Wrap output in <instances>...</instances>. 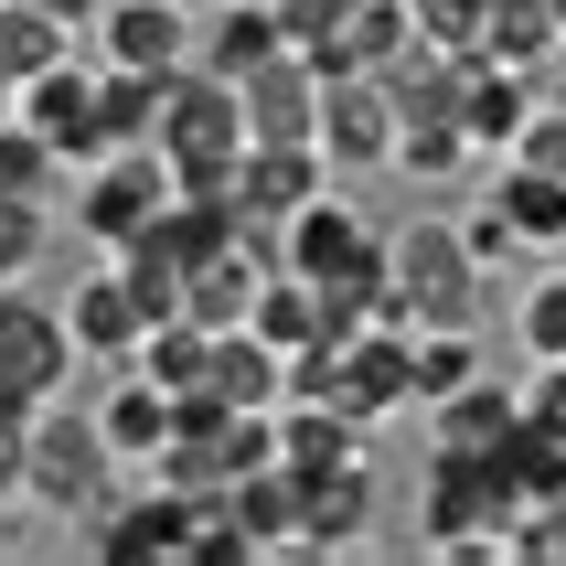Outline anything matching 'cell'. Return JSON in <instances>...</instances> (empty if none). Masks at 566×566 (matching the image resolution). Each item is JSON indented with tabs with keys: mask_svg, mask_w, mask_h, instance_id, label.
<instances>
[{
	"mask_svg": "<svg viewBox=\"0 0 566 566\" xmlns=\"http://www.w3.org/2000/svg\"><path fill=\"white\" fill-rule=\"evenodd\" d=\"M481 268L471 256V235L449 214H417V224H396L385 235V300H375V321H407V332H439V321H481Z\"/></svg>",
	"mask_w": 566,
	"mask_h": 566,
	"instance_id": "cell-1",
	"label": "cell"
},
{
	"mask_svg": "<svg viewBox=\"0 0 566 566\" xmlns=\"http://www.w3.org/2000/svg\"><path fill=\"white\" fill-rule=\"evenodd\" d=\"M150 150L171 160V182H182V192H224V182H235V160H247V107H235V86L203 75V64H182V75L160 86Z\"/></svg>",
	"mask_w": 566,
	"mask_h": 566,
	"instance_id": "cell-2",
	"label": "cell"
},
{
	"mask_svg": "<svg viewBox=\"0 0 566 566\" xmlns=\"http://www.w3.org/2000/svg\"><path fill=\"white\" fill-rule=\"evenodd\" d=\"M118 449H107V428H96V407H43L32 417V481H22V503L43 513V524H86L107 492H118Z\"/></svg>",
	"mask_w": 566,
	"mask_h": 566,
	"instance_id": "cell-3",
	"label": "cell"
},
{
	"mask_svg": "<svg viewBox=\"0 0 566 566\" xmlns=\"http://www.w3.org/2000/svg\"><path fill=\"white\" fill-rule=\"evenodd\" d=\"M171 192H182V182H171V160H160L150 139H118L107 160L75 171V203H64V214H75V235H86L96 256H118V247H139V235L171 214Z\"/></svg>",
	"mask_w": 566,
	"mask_h": 566,
	"instance_id": "cell-4",
	"label": "cell"
},
{
	"mask_svg": "<svg viewBox=\"0 0 566 566\" xmlns=\"http://www.w3.org/2000/svg\"><path fill=\"white\" fill-rule=\"evenodd\" d=\"M0 396H11V407H54V396H75L64 300H43L32 279H0Z\"/></svg>",
	"mask_w": 566,
	"mask_h": 566,
	"instance_id": "cell-5",
	"label": "cell"
},
{
	"mask_svg": "<svg viewBox=\"0 0 566 566\" xmlns=\"http://www.w3.org/2000/svg\"><path fill=\"white\" fill-rule=\"evenodd\" d=\"M192 524H203V492L150 471V492H107V503L86 513V556L96 566H182Z\"/></svg>",
	"mask_w": 566,
	"mask_h": 566,
	"instance_id": "cell-6",
	"label": "cell"
},
{
	"mask_svg": "<svg viewBox=\"0 0 566 566\" xmlns=\"http://www.w3.org/2000/svg\"><path fill=\"white\" fill-rule=\"evenodd\" d=\"M11 118H22L43 150H64V171H86V160L118 150V139H107V64H75V54L22 75V86H11Z\"/></svg>",
	"mask_w": 566,
	"mask_h": 566,
	"instance_id": "cell-7",
	"label": "cell"
},
{
	"mask_svg": "<svg viewBox=\"0 0 566 566\" xmlns=\"http://www.w3.org/2000/svg\"><path fill=\"white\" fill-rule=\"evenodd\" d=\"M396 139H407L396 86H385L375 64H332V75H321V160H332V171H385Z\"/></svg>",
	"mask_w": 566,
	"mask_h": 566,
	"instance_id": "cell-8",
	"label": "cell"
},
{
	"mask_svg": "<svg viewBox=\"0 0 566 566\" xmlns=\"http://www.w3.org/2000/svg\"><path fill=\"white\" fill-rule=\"evenodd\" d=\"M311 192H332V160H321V139H247V160H235V182H224V203H235V224H256V235H279Z\"/></svg>",
	"mask_w": 566,
	"mask_h": 566,
	"instance_id": "cell-9",
	"label": "cell"
},
{
	"mask_svg": "<svg viewBox=\"0 0 566 566\" xmlns=\"http://www.w3.org/2000/svg\"><path fill=\"white\" fill-rule=\"evenodd\" d=\"M64 332H75V364H96V375L139 364V343H150V311H139V289H128L118 256H107L96 279H75V300H64Z\"/></svg>",
	"mask_w": 566,
	"mask_h": 566,
	"instance_id": "cell-10",
	"label": "cell"
},
{
	"mask_svg": "<svg viewBox=\"0 0 566 566\" xmlns=\"http://www.w3.org/2000/svg\"><path fill=\"white\" fill-rule=\"evenodd\" d=\"M96 64L182 75V64H192V11H182V0H107V11H96Z\"/></svg>",
	"mask_w": 566,
	"mask_h": 566,
	"instance_id": "cell-11",
	"label": "cell"
},
{
	"mask_svg": "<svg viewBox=\"0 0 566 566\" xmlns=\"http://www.w3.org/2000/svg\"><path fill=\"white\" fill-rule=\"evenodd\" d=\"M235 107H247V139H321V64L289 43L235 86Z\"/></svg>",
	"mask_w": 566,
	"mask_h": 566,
	"instance_id": "cell-12",
	"label": "cell"
},
{
	"mask_svg": "<svg viewBox=\"0 0 566 566\" xmlns=\"http://www.w3.org/2000/svg\"><path fill=\"white\" fill-rule=\"evenodd\" d=\"M268 54H289V22L268 11V0H214V11L192 22V64L224 75V86H247Z\"/></svg>",
	"mask_w": 566,
	"mask_h": 566,
	"instance_id": "cell-13",
	"label": "cell"
},
{
	"mask_svg": "<svg viewBox=\"0 0 566 566\" xmlns=\"http://www.w3.org/2000/svg\"><path fill=\"white\" fill-rule=\"evenodd\" d=\"M364 535H375V471L364 460L300 481V556H353Z\"/></svg>",
	"mask_w": 566,
	"mask_h": 566,
	"instance_id": "cell-14",
	"label": "cell"
},
{
	"mask_svg": "<svg viewBox=\"0 0 566 566\" xmlns=\"http://www.w3.org/2000/svg\"><path fill=\"white\" fill-rule=\"evenodd\" d=\"M171 396H160L150 375H139V364H118V375H107V396H96V428H107V449H118L128 471H160V449H171Z\"/></svg>",
	"mask_w": 566,
	"mask_h": 566,
	"instance_id": "cell-15",
	"label": "cell"
},
{
	"mask_svg": "<svg viewBox=\"0 0 566 566\" xmlns=\"http://www.w3.org/2000/svg\"><path fill=\"white\" fill-rule=\"evenodd\" d=\"M364 439H375V428H364L353 407H332V396H289L279 407V471H300V481L364 460Z\"/></svg>",
	"mask_w": 566,
	"mask_h": 566,
	"instance_id": "cell-16",
	"label": "cell"
},
{
	"mask_svg": "<svg viewBox=\"0 0 566 566\" xmlns=\"http://www.w3.org/2000/svg\"><path fill=\"white\" fill-rule=\"evenodd\" d=\"M513 428H524V396H513L503 375H471L460 396H439V407H428V439L460 449V460H492Z\"/></svg>",
	"mask_w": 566,
	"mask_h": 566,
	"instance_id": "cell-17",
	"label": "cell"
},
{
	"mask_svg": "<svg viewBox=\"0 0 566 566\" xmlns=\"http://www.w3.org/2000/svg\"><path fill=\"white\" fill-rule=\"evenodd\" d=\"M492 203H503V224L524 235V247H556V256H566V171H556V160L503 150V171H492Z\"/></svg>",
	"mask_w": 566,
	"mask_h": 566,
	"instance_id": "cell-18",
	"label": "cell"
},
{
	"mask_svg": "<svg viewBox=\"0 0 566 566\" xmlns=\"http://www.w3.org/2000/svg\"><path fill=\"white\" fill-rule=\"evenodd\" d=\"M214 396H224V407H247V417H279V407H289V353L256 343L247 321L214 332Z\"/></svg>",
	"mask_w": 566,
	"mask_h": 566,
	"instance_id": "cell-19",
	"label": "cell"
},
{
	"mask_svg": "<svg viewBox=\"0 0 566 566\" xmlns=\"http://www.w3.org/2000/svg\"><path fill=\"white\" fill-rule=\"evenodd\" d=\"M139 375L182 407V396H214V321H192V311H171V321H150V343H139Z\"/></svg>",
	"mask_w": 566,
	"mask_h": 566,
	"instance_id": "cell-20",
	"label": "cell"
},
{
	"mask_svg": "<svg viewBox=\"0 0 566 566\" xmlns=\"http://www.w3.org/2000/svg\"><path fill=\"white\" fill-rule=\"evenodd\" d=\"M247 332H256V343H279V353H300V343H321L332 321H321V289L300 279V268H268V289H256Z\"/></svg>",
	"mask_w": 566,
	"mask_h": 566,
	"instance_id": "cell-21",
	"label": "cell"
},
{
	"mask_svg": "<svg viewBox=\"0 0 566 566\" xmlns=\"http://www.w3.org/2000/svg\"><path fill=\"white\" fill-rule=\"evenodd\" d=\"M471 375H492V364H481V321H439V332H417V407L460 396Z\"/></svg>",
	"mask_w": 566,
	"mask_h": 566,
	"instance_id": "cell-22",
	"label": "cell"
},
{
	"mask_svg": "<svg viewBox=\"0 0 566 566\" xmlns=\"http://www.w3.org/2000/svg\"><path fill=\"white\" fill-rule=\"evenodd\" d=\"M54 247V203L32 192H0V279H32V256Z\"/></svg>",
	"mask_w": 566,
	"mask_h": 566,
	"instance_id": "cell-23",
	"label": "cell"
},
{
	"mask_svg": "<svg viewBox=\"0 0 566 566\" xmlns=\"http://www.w3.org/2000/svg\"><path fill=\"white\" fill-rule=\"evenodd\" d=\"M32 417L43 407H11V396H0V513L22 503V481H32Z\"/></svg>",
	"mask_w": 566,
	"mask_h": 566,
	"instance_id": "cell-24",
	"label": "cell"
},
{
	"mask_svg": "<svg viewBox=\"0 0 566 566\" xmlns=\"http://www.w3.org/2000/svg\"><path fill=\"white\" fill-rule=\"evenodd\" d=\"M460 235H471V256H481V268H503V256L524 247V235L503 224V203H471V214H460Z\"/></svg>",
	"mask_w": 566,
	"mask_h": 566,
	"instance_id": "cell-25",
	"label": "cell"
},
{
	"mask_svg": "<svg viewBox=\"0 0 566 566\" xmlns=\"http://www.w3.org/2000/svg\"><path fill=\"white\" fill-rule=\"evenodd\" d=\"M43 11H54V22H96V11H107V0H43Z\"/></svg>",
	"mask_w": 566,
	"mask_h": 566,
	"instance_id": "cell-26",
	"label": "cell"
},
{
	"mask_svg": "<svg viewBox=\"0 0 566 566\" xmlns=\"http://www.w3.org/2000/svg\"><path fill=\"white\" fill-rule=\"evenodd\" d=\"M182 11H192V22H203V11H214V0H182Z\"/></svg>",
	"mask_w": 566,
	"mask_h": 566,
	"instance_id": "cell-27",
	"label": "cell"
},
{
	"mask_svg": "<svg viewBox=\"0 0 566 566\" xmlns=\"http://www.w3.org/2000/svg\"><path fill=\"white\" fill-rule=\"evenodd\" d=\"M268 11H279V0H268Z\"/></svg>",
	"mask_w": 566,
	"mask_h": 566,
	"instance_id": "cell-28",
	"label": "cell"
}]
</instances>
